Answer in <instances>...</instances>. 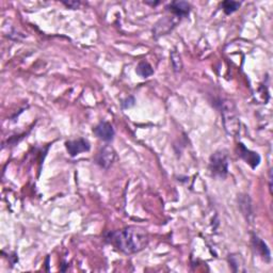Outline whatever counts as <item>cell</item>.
I'll return each instance as SVG.
<instances>
[{
	"mask_svg": "<svg viewBox=\"0 0 273 273\" xmlns=\"http://www.w3.org/2000/svg\"><path fill=\"white\" fill-rule=\"evenodd\" d=\"M116 158H117V153L115 148L110 145H106L102 148H100V150L95 156V162L100 168L106 169L107 170V169H109L112 166V163L115 162Z\"/></svg>",
	"mask_w": 273,
	"mask_h": 273,
	"instance_id": "4",
	"label": "cell"
},
{
	"mask_svg": "<svg viewBox=\"0 0 273 273\" xmlns=\"http://www.w3.org/2000/svg\"><path fill=\"white\" fill-rule=\"evenodd\" d=\"M136 72L139 76H141L142 78H147L149 76H152V75L154 74V69L152 68V65H150L148 62L141 61L138 64Z\"/></svg>",
	"mask_w": 273,
	"mask_h": 273,
	"instance_id": "10",
	"label": "cell"
},
{
	"mask_svg": "<svg viewBox=\"0 0 273 273\" xmlns=\"http://www.w3.org/2000/svg\"><path fill=\"white\" fill-rule=\"evenodd\" d=\"M62 4L68 7L69 9H73V10H75V9H78L81 5L80 2H62Z\"/></svg>",
	"mask_w": 273,
	"mask_h": 273,
	"instance_id": "13",
	"label": "cell"
},
{
	"mask_svg": "<svg viewBox=\"0 0 273 273\" xmlns=\"http://www.w3.org/2000/svg\"><path fill=\"white\" fill-rule=\"evenodd\" d=\"M223 125L227 133L231 136H237L240 131V121L234 102L229 99H222L219 102Z\"/></svg>",
	"mask_w": 273,
	"mask_h": 273,
	"instance_id": "2",
	"label": "cell"
},
{
	"mask_svg": "<svg viewBox=\"0 0 273 273\" xmlns=\"http://www.w3.org/2000/svg\"><path fill=\"white\" fill-rule=\"evenodd\" d=\"M167 9L176 17H186L191 11V6L187 2H172Z\"/></svg>",
	"mask_w": 273,
	"mask_h": 273,
	"instance_id": "9",
	"label": "cell"
},
{
	"mask_svg": "<svg viewBox=\"0 0 273 273\" xmlns=\"http://www.w3.org/2000/svg\"><path fill=\"white\" fill-rule=\"evenodd\" d=\"M105 241L118 251L130 255L144 250L149 241L147 233L140 228L128 227L105 234Z\"/></svg>",
	"mask_w": 273,
	"mask_h": 273,
	"instance_id": "1",
	"label": "cell"
},
{
	"mask_svg": "<svg viewBox=\"0 0 273 273\" xmlns=\"http://www.w3.org/2000/svg\"><path fill=\"white\" fill-rule=\"evenodd\" d=\"M252 246L263 260L268 262L271 260V253L267 246V243L262 239H260L259 237L255 236V235H253L252 236Z\"/></svg>",
	"mask_w": 273,
	"mask_h": 273,
	"instance_id": "8",
	"label": "cell"
},
{
	"mask_svg": "<svg viewBox=\"0 0 273 273\" xmlns=\"http://www.w3.org/2000/svg\"><path fill=\"white\" fill-rule=\"evenodd\" d=\"M134 105H135V99H134V97H128L127 99H125L123 102H122V107H123L124 109L133 107Z\"/></svg>",
	"mask_w": 273,
	"mask_h": 273,
	"instance_id": "14",
	"label": "cell"
},
{
	"mask_svg": "<svg viewBox=\"0 0 273 273\" xmlns=\"http://www.w3.org/2000/svg\"><path fill=\"white\" fill-rule=\"evenodd\" d=\"M93 133L98 139L105 141V142H110L115 138V128L108 122H100L95 127L93 128Z\"/></svg>",
	"mask_w": 273,
	"mask_h": 273,
	"instance_id": "6",
	"label": "cell"
},
{
	"mask_svg": "<svg viewBox=\"0 0 273 273\" xmlns=\"http://www.w3.org/2000/svg\"><path fill=\"white\" fill-rule=\"evenodd\" d=\"M238 155L246 161L252 169H255L260 163V156L258 153L253 152V150L246 147L243 143L238 144Z\"/></svg>",
	"mask_w": 273,
	"mask_h": 273,
	"instance_id": "7",
	"label": "cell"
},
{
	"mask_svg": "<svg viewBox=\"0 0 273 273\" xmlns=\"http://www.w3.org/2000/svg\"><path fill=\"white\" fill-rule=\"evenodd\" d=\"M65 147L68 149V153L70 156L75 157L79 155L80 153L89 152L91 148V144L87 139L79 138L76 140H70L65 142Z\"/></svg>",
	"mask_w": 273,
	"mask_h": 273,
	"instance_id": "5",
	"label": "cell"
},
{
	"mask_svg": "<svg viewBox=\"0 0 273 273\" xmlns=\"http://www.w3.org/2000/svg\"><path fill=\"white\" fill-rule=\"evenodd\" d=\"M209 170L213 176L224 178L229 173L228 156L223 152H215L209 160Z\"/></svg>",
	"mask_w": 273,
	"mask_h": 273,
	"instance_id": "3",
	"label": "cell"
},
{
	"mask_svg": "<svg viewBox=\"0 0 273 273\" xmlns=\"http://www.w3.org/2000/svg\"><path fill=\"white\" fill-rule=\"evenodd\" d=\"M241 4L238 2H232V0H228V2H223L221 4V7L223 9L224 13L227 15H231L234 12H236L240 8Z\"/></svg>",
	"mask_w": 273,
	"mask_h": 273,
	"instance_id": "11",
	"label": "cell"
},
{
	"mask_svg": "<svg viewBox=\"0 0 273 273\" xmlns=\"http://www.w3.org/2000/svg\"><path fill=\"white\" fill-rule=\"evenodd\" d=\"M171 64L172 68L174 70V72H181L183 69V61H182V57L180 52L177 50H173L171 52Z\"/></svg>",
	"mask_w": 273,
	"mask_h": 273,
	"instance_id": "12",
	"label": "cell"
}]
</instances>
